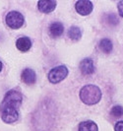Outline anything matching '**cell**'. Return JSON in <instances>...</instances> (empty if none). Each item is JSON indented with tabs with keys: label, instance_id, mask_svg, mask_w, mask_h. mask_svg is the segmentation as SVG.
<instances>
[{
	"label": "cell",
	"instance_id": "obj_1",
	"mask_svg": "<svg viewBox=\"0 0 123 131\" xmlns=\"http://www.w3.org/2000/svg\"><path fill=\"white\" fill-rule=\"evenodd\" d=\"M103 93L100 89L96 85H86L80 91L81 101L88 105L97 104L102 100Z\"/></svg>",
	"mask_w": 123,
	"mask_h": 131
},
{
	"label": "cell",
	"instance_id": "obj_2",
	"mask_svg": "<svg viewBox=\"0 0 123 131\" xmlns=\"http://www.w3.org/2000/svg\"><path fill=\"white\" fill-rule=\"evenodd\" d=\"M23 103V95L18 89H12L5 94L0 104V108L18 110Z\"/></svg>",
	"mask_w": 123,
	"mask_h": 131
},
{
	"label": "cell",
	"instance_id": "obj_3",
	"mask_svg": "<svg viewBox=\"0 0 123 131\" xmlns=\"http://www.w3.org/2000/svg\"><path fill=\"white\" fill-rule=\"evenodd\" d=\"M6 25L12 30H19L25 24V17L18 11H10L5 17Z\"/></svg>",
	"mask_w": 123,
	"mask_h": 131
},
{
	"label": "cell",
	"instance_id": "obj_4",
	"mask_svg": "<svg viewBox=\"0 0 123 131\" xmlns=\"http://www.w3.org/2000/svg\"><path fill=\"white\" fill-rule=\"evenodd\" d=\"M68 68L65 65H59L53 67L47 74L48 81L51 84H58L61 81H63L68 76Z\"/></svg>",
	"mask_w": 123,
	"mask_h": 131
},
{
	"label": "cell",
	"instance_id": "obj_5",
	"mask_svg": "<svg viewBox=\"0 0 123 131\" xmlns=\"http://www.w3.org/2000/svg\"><path fill=\"white\" fill-rule=\"evenodd\" d=\"M75 9L78 14L82 16L90 15L94 9V5L90 0H79L75 4Z\"/></svg>",
	"mask_w": 123,
	"mask_h": 131
},
{
	"label": "cell",
	"instance_id": "obj_6",
	"mask_svg": "<svg viewBox=\"0 0 123 131\" xmlns=\"http://www.w3.org/2000/svg\"><path fill=\"white\" fill-rule=\"evenodd\" d=\"M56 1L54 0H39L38 2V8L41 13L49 14L53 12L56 8Z\"/></svg>",
	"mask_w": 123,
	"mask_h": 131
},
{
	"label": "cell",
	"instance_id": "obj_7",
	"mask_svg": "<svg viewBox=\"0 0 123 131\" xmlns=\"http://www.w3.org/2000/svg\"><path fill=\"white\" fill-rule=\"evenodd\" d=\"M79 68L83 75H92L95 72V65L92 58H84L81 62Z\"/></svg>",
	"mask_w": 123,
	"mask_h": 131
},
{
	"label": "cell",
	"instance_id": "obj_8",
	"mask_svg": "<svg viewBox=\"0 0 123 131\" xmlns=\"http://www.w3.org/2000/svg\"><path fill=\"white\" fill-rule=\"evenodd\" d=\"M22 81L27 85H32L37 81V74L32 68H25L21 74Z\"/></svg>",
	"mask_w": 123,
	"mask_h": 131
},
{
	"label": "cell",
	"instance_id": "obj_9",
	"mask_svg": "<svg viewBox=\"0 0 123 131\" xmlns=\"http://www.w3.org/2000/svg\"><path fill=\"white\" fill-rule=\"evenodd\" d=\"M16 47L22 52L29 51L32 47V40L28 37H21L16 40Z\"/></svg>",
	"mask_w": 123,
	"mask_h": 131
},
{
	"label": "cell",
	"instance_id": "obj_10",
	"mask_svg": "<svg viewBox=\"0 0 123 131\" xmlns=\"http://www.w3.org/2000/svg\"><path fill=\"white\" fill-rule=\"evenodd\" d=\"M64 33V26L60 22H53L49 26V34L52 38H59Z\"/></svg>",
	"mask_w": 123,
	"mask_h": 131
},
{
	"label": "cell",
	"instance_id": "obj_11",
	"mask_svg": "<svg viewBox=\"0 0 123 131\" xmlns=\"http://www.w3.org/2000/svg\"><path fill=\"white\" fill-rule=\"evenodd\" d=\"M78 131H98L97 125L93 120L82 121L78 126Z\"/></svg>",
	"mask_w": 123,
	"mask_h": 131
},
{
	"label": "cell",
	"instance_id": "obj_12",
	"mask_svg": "<svg viewBox=\"0 0 123 131\" xmlns=\"http://www.w3.org/2000/svg\"><path fill=\"white\" fill-rule=\"evenodd\" d=\"M68 37H69V39L75 40V41L80 40L82 38V32H81L80 28L77 26H72L68 31Z\"/></svg>",
	"mask_w": 123,
	"mask_h": 131
},
{
	"label": "cell",
	"instance_id": "obj_13",
	"mask_svg": "<svg viewBox=\"0 0 123 131\" xmlns=\"http://www.w3.org/2000/svg\"><path fill=\"white\" fill-rule=\"evenodd\" d=\"M99 49L104 53H109L112 50V42L108 39H103L99 41Z\"/></svg>",
	"mask_w": 123,
	"mask_h": 131
},
{
	"label": "cell",
	"instance_id": "obj_14",
	"mask_svg": "<svg viewBox=\"0 0 123 131\" xmlns=\"http://www.w3.org/2000/svg\"><path fill=\"white\" fill-rule=\"evenodd\" d=\"M110 113L113 117H120L123 115V107L121 105H114L111 108Z\"/></svg>",
	"mask_w": 123,
	"mask_h": 131
},
{
	"label": "cell",
	"instance_id": "obj_15",
	"mask_svg": "<svg viewBox=\"0 0 123 131\" xmlns=\"http://www.w3.org/2000/svg\"><path fill=\"white\" fill-rule=\"evenodd\" d=\"M115 131H123V121H118L114 126Z\"/></svg>",
	"mask_w": 123,
	"mask_h": 131
},
{
	"label": "cell",
	"instance_id": "obj_16",
	"mask_svg": "<svg viewBox=\"0 0 123 131\" xmlns=\"http://www.w3.org/2000/svg\"><path fill=\"white\" fill-rule=\"evenodd\" d=\"M117 8H118V13H119V15H120L121 17H123V0L118 2Z\"/></svg>",
	"mask_w": 123,
	"mask_h": 131
},
{
	"label": "cell",
	"instance_id": "obj_17",
	"mask_svg": "<svg viewBox=\"0 0 123 131\" xmlns=\"http://www.w3.org/2000/svg\"><path fill=\"white\" fill-rule=\"evenodd\" d=\"M2 68H3V64H2V62L0 61V72L2 71Z\"/></svg>",
	"mask_w": 123,
	"mask_h": 131
}]
</instances>
